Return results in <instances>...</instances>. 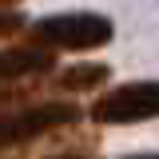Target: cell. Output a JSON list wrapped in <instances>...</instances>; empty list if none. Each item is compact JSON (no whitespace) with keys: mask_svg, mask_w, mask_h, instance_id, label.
Masks as SVG:
<instances>
[{"mask_svg":"<svg viewBox=\"0 0 159 159\" xmlns=\"http://www.w3.org/2000/svg\"><path fill=\"white\" fill-rule=\"evenodd\" d=\"M116 36V24L99 12H60V16H44L32 24V48H48V52H92L103 48Z\"/></svg>","mask_w":159,"mask_h":159,"instance_id":"6da1fadb","label":"cell"},{"mask_svg":"<svg viewBox=\"0 0 159 159\" xmlns=\"http://www.w3.org/2000/svg\"><path fill=\"white\" fill-rule=\"evenodd\" d=\"M80 119H84V111H80L72 99L28 103V107H20V111L0 116V151L20 147V143H32V139L48 135V131H60V127H72Z\"/></svg>","mask_w":159,"mask_h":159,"instance_id":"7a4b0ae2","label":"cell"},{"mask_svg":"<svg viewBox=\"0 0 159 159\" xmlns=\"http://www.w3.org/2000/svg\"><path fill=\"white\" fill-rule=\"evenodd\" d=\"M92 123L116 127V123H143L159 119V80H135V84H119L107 96H99L88 107Z\"/></svg>","mask_w":159,"mask_h":159,"instance_id":"3957f363","label":"cell"},{"mask_svg":"<svg viewBox=\"0 0 159 159\" xmlns=\"http://www.w3.org/2000/svg\"><path fill=\"white\" fill-rule=\"evenodd\" d=\"M52 64H56V60H52L48 48H32V44L8 48V52H0V84H16V80H28V76H44Z\"/></svg>","mask_w":159,"mask_h":159,"instance_id":"277c9868","label":"cell"},{"mask_svg":"<svg viewBox=\"0 0 159 159\" xmlns=\"http://www.w3.org/2000/svg\"><path fill=\"white\" fill-rule=\"evenodd\" d=\"M111 80V68L107 64H72L56 76V88L60 92H96Z\"/></svg>","mask_w":159,"mask_h":159,"instance_id":"5b68a950","label":"cell"},{"mask_svg":"<svg viewBox=\"0 0 159 159\" xmlns=\"http://www.w3.org/2000/svg\"><path fill=\"white\" fill-rule=\"evenodd\" d=\"M20 28H24V16L12 12V8H4V12H0V36H12V32H20Z\"/></svg>","mask_w":159,"mask_h":159,"instance_id":"8992f818","label":"cell"},{"mask_svg":"<svg viewBox=\"0 0 159 159\" xmlns=\"http://www.w3.org/2000/svg\"><path fill=\"white\" fill-rule=\"evenodd\" d=\"M24 96V92H12V88H0V107H4V103H12V99H20Z\"/></svg>","mask_w":159,"mask_h":159,"instance_id":"52a82bcc","label":"cell"},{"mask_svg":"<svg viewBox=\"0 0 159 159\" xmlns=\"http://www.w3.org/2000/svg\"><path fill=\"white\" fill-rule=\"evenodd\" d=\"M127 159H159V155H155V151H151V155H127Z\"/></svg>","mask_w":159,"mask_h":159,"instance_id":"ba28073f","label":"cell"},{"mask_svg":"<svg viewBox=\"0 0 159 159\" xmlns=\"http://www.w3.org/2000/svg\"><path fill=\"white\" fill-rule=\"evenodd\" d=\"M48 159H80V155H48Z\"/></svg>","mask_w":159,"mask_h":159,"instance_id":"9c48e42d","label":"cell"},{"mask_svg":"<svg viewBox=\"0 0 159 159\" xmlns=\"http://www.w3.org/2000/svg\"><path fill=\"white\" fill-rule=\"evenodd\" d=\"M8 4H16V0H0V12H4V8H8Z\"/></svg>","mask_w":159,"mask_h":159,"instance_id":"30bf717a","label":"cell"}]
</instances>
